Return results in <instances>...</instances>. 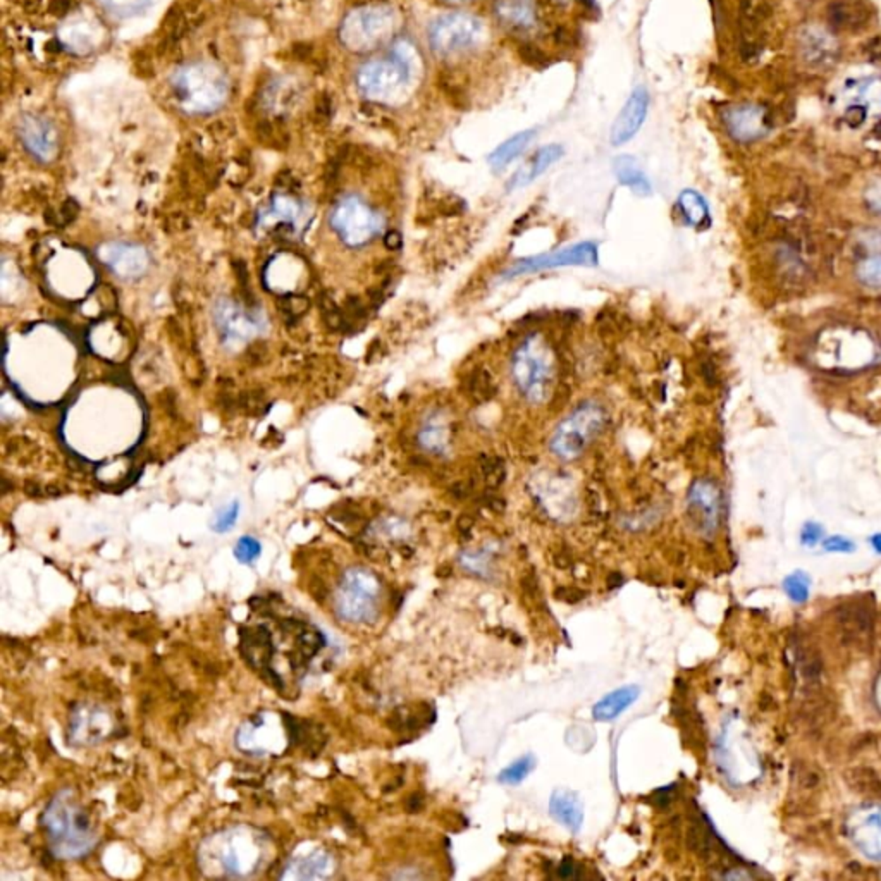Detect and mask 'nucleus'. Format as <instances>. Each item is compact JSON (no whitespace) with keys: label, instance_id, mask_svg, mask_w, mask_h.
Instances as JSON below:
<instances>
[{"label":"nucleus","instance_id":"obj_9","mask_svg":"<svg viewBox=\"0 0 881 881\" xmlns=\"http://www.w3.org/2000/svg\"><path fill=\"white\" fill-rule=\"evenodd\" d=\"M331 224L343 243L352 248L370 243L383 229L381 215L359 197L343 198L333 211Z\"/></svg>","mask_w":881,"mask_h":881},{"label":"nucleus","instance_id":"obj_4","mask_svg":"<svg viewBox=\"0 0 881 881\" xmlns=\"http://www.w3.org/2000/svg\"><path fill=\"white\" fill-rule=\"evenodd\" d=\"M556 360L541 335L529 336L514 353L512 377L520 395L532 405H541L551 395Z\"/></svg>","mask_w":881,"mask_h":881},{"label":"nucleus","instance_id":"obj_19","mask_svg":"<svg viewBox=\"0 0 881 881\" xmlns=\"http://www.w3.org/2000/svg\"><path fill=\"white\" fill-rule=\"evenodd\" d=\"M851 831L859 849L881 859V808L857 811L852 818Z\"/></svg>","mask_w":881,"mask_h":881},{"label":"nucleus","instance_id":"obj_46","mask_svg":"<svg viewBox=\"0 0 881 881\" xmlns=\"http://www.w3.org/2000/svg\"><path fill=\"white\" fill-rule=\"evenodd\" d=\"M583 2H585V0H583ZM587 2H589V0H587Z\"/></svg>","mask_w":881,"mask_h":881},{"label":"nucleus","instance_id":"obj_30","mask_svg":"<svg viewBox=\"0 0 881 881\" xmlns=\"http://www.w3.org/2000/svg\"><path fill=\"white\" fill-rule=\"evenodd\" d=\"M534 766H536L534 756H523V758L515 761L514 764H510L508 768H505L499 773L498 780L501 784H505V785H518V784H522L532 773Z\"/></svg>","mask_w":881,"mask_h":881},{"label":"nucleus","instance_id":"obj_2","mask_svg":"<svg viewBox=\"0 0 881 881\" xmlns=\"http://www.w3.org/2000/svg\"><path fill=\"white\" fill-rule=\"evenodd\" d=\"M273 857V838L251 824H235L213 831L202 840L197 855L204 875L231 880L262 873Z\"/></svg>","mask_w":881,"mask_h":881},{"label":"nucleus","instance_id":"obj_34","mask_svg":"<svg viewBox=\"0 0 881 881\" xmlns=\"http://www.w3.org/2000/svg\"><path fill=\"white\" fill-rule=\"evenodd\" d=\"M260 554H262V546H260V543H259L255 537H251V536H244V537H242V539L236 543V546H235V556H236V560H238V561H242V563H246V565L253 563V561H255Z\"/></svg>","mask_w":881,"mask_h":881},{"label":"nucleus","instance_id":"obj_40","mask_svg":"<svg viewBox=\"0 0 881 881\" xmlns=\"http://www.w3.org/2000/svg\"><path fill=\"white\" fill-rule=\"evenodd\" d=\"M578 868L576 864L574 859L567 857L561 861V864L558 866V877L560 878H578Z\"/></svg>","mask_w":881,"mask_h":881},{"label":"nucleus","instance_id":"obj_3","mask_svg":"<svg viewBox=\"0 0 881 881\" xmlns=\"http://www.w3.org/2000/svg\"><path fill=\"white\" fill-rule=\"evenodd\" d=\"M42 828L54 857L74 861L98 844L97 830L73 789L58 792L42 813Z\"/></svg>","mask_w":881,"mask_h":881},{"label":"nucleus","instance_id":"obj_1","mask_svg":"<svg viewBox=\"0 0 881 881\" xmlns=\"http://www.w3.org/2000/svg\"><path fill=\"white\" fill-rule=\"evenodd\" d=\"M242 638V649L250 665L260 671V676H271L279 689L288 687V678L305 673L328 644L319 629L300 620L277 622L275 630L257 625Z\"/></svg>","mask_w":881,"mask_h":881},{"label":"nucleus","instance_id":"obj_17","mask_svg":"<svg viewBox=\"0 0 881 881\" xmlns=\"http://www.w3.org/2000/svg\"><path fill=\"white\" fill-rule=\"evenodd\" d=\"M25 149L40 162H50L58 153V133L54 126L40 116H25L18 126Z\"/></svg>","mask_w":881,"mask_h":881},{"label":"nucleus","instance_id":"obj_25","mask_svg":"<svg viewBox=\"0 0 881 881\" xmlns=\"http://www.w3.org/2000/svg\"><path fill=\"white\" fill-rule=\"evenodd\" d=\"M109 266L122 277H138L147 271V253L138 246H112L107 257Z\"/></svg>","mask_w":881,"mask_h":881},{"label":"nucleus","instance_id":"obj_35","mask_svg":"<svg viewBox=\"0 0 881 881\" xmlns=\"http://www.w3.org/2000/svg\"><path fill=\"white\" fill-rule=\"evenodd\" d=\"M152 2L155 0H102V4L109 11L120 14V16H129V14L140 12L145 7H149Z\"/></svg>","mask_w":881,"mask_h":881},{"label":"nucleus","instance_id":"obj_24","mask_svg":"<svg viewBox=\"0 0 881 881\" xmlns=\"http://www.w3.org/2000/svg\"><path fill=\"white\" fill-rule=\"evenodd\" d=\"M640 696V689L636 685L620 687L614 692H609L592 707V718L596 722H613L625 709H629Z\"/></svg>","mask_w":881,"mask_h":881},{"label":"nucleus","instance_id":"obj_21","mask_svg":"<svg viewBox=\"0 0 881 881\" xmlns=\"http://www.w3.org/2000/svg\"><path fill=\"white\" fill-rule=\"evenodd\" d=\"M549 813L553 820L558 821L570 833L580 831L583 823V808L576 793L568 791L554 792L549 800Z\"/></svg>","mask_w":881,"mask_h":881},{"label":"nucleus","instance_id":"obj_39","mask_svg":"<svg viewBox=\"0 0 881 881\" xmlns=\"http://www.w3.org/2000/svg\"><path fill=\"white\" fill-rule=\"evenodd\" d=\"M823 537V527L818 525V523H806L802 532H800V539L804 543V546H816Z\"/></svg>","mask_w":881,"mask_h":881},{"label":"nucleus","instance_id":"obj_32","mask_svg":"<svg viewBox=\"0 0 881 881\" xmlns=\"http://www.w3.org/2000/svg\"><path fill=\"white\" fill-rule=\"evenodd\" d=\"M857 277L861 279V282L871 288H881V255L866 259L857 267Z\"/></svg>","mask_w":881,"mask_h":881},{"label":"nucleus","instance_id":"obj_7","mask_svg":"<svg viewBox=\"0 0 881 881\" xmlns=\"http://www.w3.org/2000/svg\"><path fill=\"white\" fill-rule=\"evenodd\" d=\"M608 422V415L605 408L598 403L587 401L578 405L577 408L556 427L549 450L551 453L565 461L577 460L591 443L603 432Z\"/></svg>","mask_w":881,"mask_h":881},{"label":"nucleus","instance_id":"obj_31","mask_svg":"<svg viewBox=\"0 0 881 881\" xmlns=\"http://www.w3.org/2000/svg\"><path fill=\"white\" fill-rule=\"evenodd\" d=\"M784 589L787 596L793 603L802 605L809 599V591H811V578L804 572H795L784 580Z\"/></svg>","mask_w":881,"mask_h":881},{"label":"nucleus","instance_id":"obj_16","mask_svg":"<svg viewBox=\"0 0 881 881\" xmlns=\"http://www.w3.org/2000/svg\"><path fill=\"white\" fill-rule=\"evenodd\" d=\"M335 855L324 847L293 854L284 864L279 878L291 881L328 880L335 875Z\"/></svg>","mask_w":881,"mask_h":881},{"label":"nucleus","instance_id":"obj_6","mask_svg":"<svg viewBox=\"0 0 881 881\" xmlns=\"http://www.w3.org/2000/svg\"><path fill=\"white\" fill-rule=\"evenodd\" d=\"M383 585L375 574L364 567L348 568L335 592L336 614L348 623H372L381 613Z\"/></svg>","mask_w":881,"mask_h":881},{"label":"nucleus","instance_id":"obj_26","mask_svg":"<svg viewBox=\"0 0 881 881\" xmlns=\"http://www.w3.org/2000/svg\"><path fill=\"white\" fill-rule=\"evenodd\" d=\"M613 171L616 180L623 186L630 188L638 197H649L653 188L638 160L632 155H620L613 162Z\"/></svg>","mask_w":881,"mask_h":881},{"label":"nucleus","instance_id":"obj_20","mask_svg":"<svg viewBox=\"0 0 881 881\" xmlns=\"http://www.w3.org/2000/svg\"><path fill=\"white\" fill-rule=\"evenodd\" d=\"M725 124L735 140L751 142L764 133V112L754 105L735 107L725 114Z\"/></svg>","mask_w":881,"mask_h":881},{"label":"nucleus","instance_id":"obj_8","mask_svg":"<svg viewBox=\"0 0 881 881\" xmlns=\"http://www.w3.org/2000/svg\"><path fill=\"white\" fill-rule=\"evenodd\" d=\"M236 747L250 756H281L290 746V725L274 711H262L240 725L235 737Z\"/></svg>","mask_w":881,"mask_h":881},{"label":"nucleus","instance_id":"obj_14","mask_svg":"<svg viewBox=\"0 0 881 881\" xmlns=\"http://www.w3.org/2000/svg\"><path fill=\"white\" fill-rule=\"evenodd\" d=\"M481 35V23L468 14H448L436 19L429 31V40L437 54H453L475 45Z\"/></svg>","mask_w":881,"mask_h":881},{"label":"nucleus","instance_id":"obj_5","mask_svg":"<svg viewBox=\"0 0 881 881\" xmlns=\"http://www.w3.org/2000/svg\"><path fill=\"white\" fill-rule=\"evenodd\" d=\"M173 90L184 111L205 114L219 109L229 93L224 73L211 64H189L173 76Z\"/></svg>","mask_w":881,"mask_h":881},{"label":"nucleus","instance_id":"obj_41","mask_svg":"<svg viewBox=\"0 0 881 881\" xmlns=\"http://www.w3.org/2000/svg\"><path fill=\"white\" fill-rule=\"evenodd\" d=\"M866 202L868 205L875 211V213H881V182L873 184L868 193H866Z\"/></svg>","mask_w":881,"mask_h":881},{"label":"nucleus","instance_id":"obj_43","mask_svg":"<svg viewBox=\"0 0 881 881\" xmlns=\"http://www.w3.org/2000/svg\"><path fill=\"white\" fill-rule=\"evenodd\" d=\"M582 592L580 591H576V589H556V598L561 599V601H567V603H577L582 599Z\"/></svg>","mask_w":881,"mask_h":881},{"label":"nucleus","instance_id":"obj_11","mask_svg":"<svg viewBox=\"0 0 881 881\" xmlns=\"http://www.w3.org/2000/svg\"><path fill=\"white\" fill-rule=\"evenodd\" d=\"M116 731L114 715L102 704L80 702L73 707L67 723V740L76 747L105 742Z\"/></svg>","mask_w":881,"mask_h":881},{"label":"nucleus","instance_id":"obj_22","mask_svg":"<svg viewBox=\"0 0 881 881\" xmlns=\"http://www.w3.org/2000/svg\"><path fill=\"white\" fill-rule=\"evenodd\" d=\"M444 421L441 413H432L419 430V444L429 453L444 455L452 446V429Z\"/></svg>","mask_w":881,"mask_h":881},{"label":"nucleus","instance_id":"obj_10","mask_svg":"<svg viewBox=\"0 0 881 881\" xmlns=\"http://www.w3.org/2000/svg\"><path fill=\"white\" fill-rule=\"evenodd\" d=\"M393 30V12L386 7H364L352 12L341 27V40L352 50L364 52L383 43Z\"/></svg>","mask_w":881,"mask_h":881},{"label":"nucleus","instance_id":"obj_38","mask_svg":"<svg viewBox=\"0 0 881 881\" xmlns=\"http://www.w3.org/2000/svg\"><path fill=\"white\" fill-rule=\"evenodd\" d=\"M823 547L828 551V553H852L855 549V545L852 543L851 539L847 537H842V536H833V537H828L824 543H823Z\"/></svg>","mask_w":881,"mask_h":881},{"label":"nucleus","instance_id":"obj_42","mask_svg":"<svg viewBox=\"0 0 881 881\" xmlns=\"http://www.w3.org/2000/svg\"><path fill=\"white\" fill-rule=\"evenodd\" d=\"M384 246L391 251H398L401 246H403V236L398 229H390L386 235H384Z\"/></svg>","mask_w":881,"mask_h":881},{"label":"nucleus","instance_id":"obj_13","mask_svg":"<svg viewBox=\"0 0 881 881\" xmlns=\"http://www.w3.org/2000/svg\"><path fill=\"white\" fill-rule=\"evenodd\" d=\"M572 266L596 267L598 266V246L594 243H578L551 251V253L522 259L510 269H506L503 277L514 279V277L525 275V274L543 273V271L556 269V267H572Z\"/></svg>","mask_w":881,"mask_h":881},{"label":"nucleus","instance_id":"obj_37","mask_svg":"<svg viewBox=\"0 0 881 881\" xmlns=\"http://www.w3.org/2000/svg\"><path fill=\"white\" fill-rule=\"evenodd\" d=\"M279 308L290 319H298L310 308V300L306 297H282L279 298Z\"/></svg>","mask_w":881,"mask_h":881},{"label":"nucleus","instance_id":"obj_23","mask_svg":"<svg viewBox=\"0 0 881 881\" xmlns=\"http://www.w3.org/2000/svg\"><path fill=\"white\" fill-rule=\"evenodd\" d=\"M563 149L560 145H547L545 149H541L539 152L534 155V158L525 164L517 174L512 178V182H508V189H517V188H523L527 186L529 182L537 180L541 174H545L547 169L558 162L561 157H563Z\"/></svg>","mask_w":881,"mask_h":881},{"label":"nucleus","instance_id":"obj_15","mask_svg":"<svg viewBox=\"0 0 881 881\" xmlns=\"http://www.w3.org/2000/svg\"><path fill=\"white\" fill-rule=\"evenodd\" d=\"M687 514L700 534L713 536L720 527L722 515V494L718 486L706 479L696 481L689 491Z\"/></svg>","mask_w":881,"mask_h":881},{"label":"nucleus","instance_id":"obj_27","mask_svg":"<svg viewBox=\"0 0 881 881\" xmlns=\"http://www.w3.org/2000/svg\"><path fill=\"white\" fill-rule=\"evenodd\" d=\"M534 135H536V129H527V131L517 133L515 136H512L505 143H501L494 152L489 155V162H491L492 169L499 171V169L506 167L508 164H512L518 155H522V152L527 149V145L530 143Z\"/></svg>","mask_w":881,"mask_h":881},{"label":"nucleus","instance_id":"obj_12","mask_svg":"<svg viewBox=\"0 0 881 881\" xmlns=\"http://www.w3.org/2000/svg\"><path fill=\"white\" fill-rule=\"evenodd\" d=\"M410 78V69L406 59L396 52L390 59L367 62L359 71L357 81L359 89L367 97L377 100L393 98L401 90Z\"/></svg>","mask_w":881,"mask_h":881},{"label":"nucleus","instance_id":"obj_36","mask_svg":"<svg viewBox=\"0 0 881 881\" xmlns=\"http://www.w3.org/2000/svg\"><path fill=\"white\" fill-rule=\"evenodd\" d=\"M238 514H240V505L236 501H233L231 505H228L226 508H222L213 522V529L215 532H228L235 527L236 520H238Z\"/></svg>","mask_w":881,"mask_h":881},{"label":"nucleus","instance_id":"obj_28","mask_svg":"<svg viewBox=\"0 0 881 881\" xmlns=\"http://www.w3.org/2000/svg\"><path fill=\"white\" fill-rule=\"evenodd\" d=\"M678 207H680V213L684 215L685 222L694 226V228H700L704 229L707 224H709V209H707V204L704 202V198L700 197L698 191L694 189H685L680 193L678 197Z\"/></svg>","mask_w":881,"mask_h":881},{"label":"nucleus","instance_id":"obj_33","mask_svg":"<svg viewBox=\"0 0 881 881\" xmlns=\"http://www.w3.org/2000/svg\"><path fill=\"white\" fill-rule=\"evenodd\" d=\"M481 468H483V475H484L489 486L498 487L503 484L506 470H505V461L501 458H489L487 456L481 463Z\"/></svg>","mask_w":881,"mask_h":881},{"label":"nucleus","instance_id":"obj_18","mask_svg":"<svg viewBox=\"0 0 881 881\" xmlns=\"http://www.w3.org/2000/svg\"><path fill=\"white\" fill-rule=\"evenodd\" d=\"M647 109H649V93L645 89H636L625 102L623 109L620 111L616 121L613 122L611 143L614 147L627 143L638 135V129L645 121Z\"/></svg>","mask_w":881,"mask_h":881},{"label":"nucleus","instance_id":"obj_44","mask_svg":"<svg viewBox=\"0 0 881 881\" xmlns=\"http://www.w3.org/2000/svg\"><path fill=\"white\" fill-rule=\"evenodd\" d=\"M78 211H80V207H78V204H76V202H73V200L66 202V205L62 207V217H64V224H69V222H73V220L76 219V215H78Z\"/></svg>","mask_w":881,"mask_h":881},{"label":"nucleus","instance_id":"obj_29","mask_svg":"<svg viewBox=\"0 0 881 881\" xmlns=\"http://www.w3.org/2000/svg\"><path fill=\"white\" fill-rule=\"evenodd\" d=\"M465 391H467V396L474 403H486V401H489L494 396V393H496V386H494L491 372H487L486 368L474 370L468 375V379H467Z\"/></svg>","mask_w":881,"mask_h":881},{"label":"nucleus","instance_id":"obj_45","mask_svg":"<svg viewBox=\"0 0 881 881\" xmlns=\"http://www.w3.org/2000/svg\"><path fill=\"white\" fill-rule=\"evenodd\" d=\"M871 545H873V547H875V551H877V553H880L881 554V534H877V536H873V539H871Z\"/></svg>","mask_w":881,"mask_h":881}]
</instances>
